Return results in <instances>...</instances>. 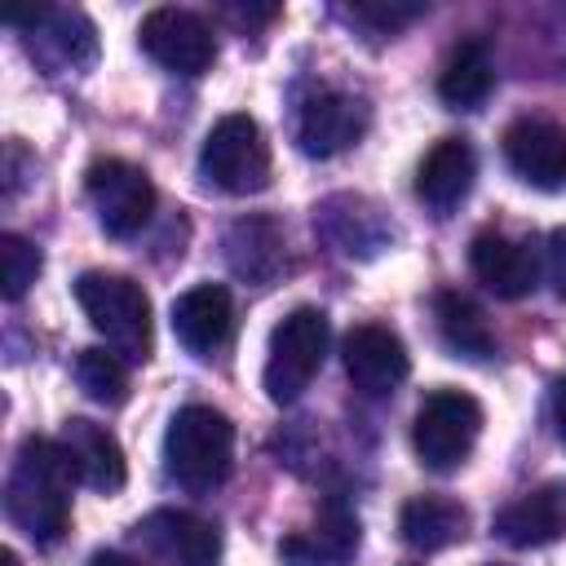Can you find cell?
<instances>
[{
    "instance_id": "603a6c76",
    "label": "cell",
    "mask_w": 566,
    "mask_h": 566,
    "mask_svg": "<svg viewBox=\"0 0 566 566\" xmlns=\"http://www.w3.org/2000/svg\"><path fill=\"white\" fill-rule=\"evenodd\" d=\"M318 226L323 234L345 252V256H371L380 252V243L389 239V226L380 221V212L367 203V199H349V195H336L318 208Z\"/></svg>"
},
{
    "instance_id": "7a4b0ae2",
    "label": "cell",
    "mask_w": 566,
    "mask_h": 566,
    "mask_svg": "<svg viewBox=\"0 0 566 566\" xmlns=\"http://www.w3.org/2000/svg\"><path fill=\"white\" fill-rule=\"evenodd\" d=\"M164 460L186 491H212L234 469V424L217 407L190 402L164 433Z\"/></svg>"
},
{
    "instance_id": "3957f363",
    "label": "cell",
    "mask_w": 566,
    "mask_h": 566,
    "mask_svg": "<svg viewBox=\"0 0 566 566\" xmlns=\"http://www.w3.org/2000/svg\"><path fill=\"white\" fill-rule=\"evenodd\" d=\"M75 301L115 354L137 363L150 354V296L142 292V283L106 270H84L75 279Z\"/></svg>"
},
{
    "instance_id": "30bf717a",
    "label": "cell",
    "mask_w": 566,
    "mask_h": 566,
    "mask_svg": "<svg viewBox=\"0 0 566 566\" xmlns=\"http://www.w3.org/2000/svg\"><path fill=\"white\" fill-rule=\"evenodd\" d=\"M371 124V111L363 97L340 88H314L296 111V146L310 159H332L349 150Z\"/></svg>"
},
{
    "instance_id": "44dd1931",
    "label": "cell",
    "mask_w": 566,
    "mask_h": 566,
    "mask_svg": "<svg viewBox=\"0 0 566 566\" xmlns=\"http://www.w3.org/2000/svg\"><path fill=\"white\" fill-rule=\"evenodd\" d=\"M279 553L292 566H340L358 553V517L345 509H327V513H318V522L310 531L283 539Z\"/></svg>"
},
{
    "instance_id": "ffe728a7",
    "label": "cell",
    "mask_w": 566,
    "mask_h": 566,
    "mask_svg": "<svg viewBox=\"0 0 566 566\" xmlns=\"http://www.w3.org/2000/svg\"><path fill=\"white\" fill-rule=\"evenodd\" d=\"M398 531H402V539L411 548L438 553V548H451L455 539L469 535V509L447 500V495H416V500L402 504Z\"/></svg>"
},
{
    "instance_id": "52a82bcc",
    "label": "cell",
    "mask_w": 566,
    "mask_h": 566,
    "mask_svg": "<svg viewBox=\"0 0 566 566\" xmlns=\"http://www.w3.org/2000/svg\"><path fill=\"white\" fill-rule=\"evenodd\" d=\"M84 190L97 212V226L111 239H133L155 212V186L128 159H93L84 172Z\"/></svg>"
},
{
    "instance_id": "2e32d148",
    "label": "cell",
    "mask_w": 566,
    "mask_h": 566,
    "mask_svg": "<svg viewBox=\"0 0 566 566\" xmlns=\"http://www.w3.org/2000/svg\"><path fill=\"white\" fill-rule=\"evenodd\" d=\"M57 442L66 447V455H71V464H75V473H80L84 486H93L102 495H115L124 486V478H128L124 451H119V442H115V433L106 424H93L84 416H71L62 424V438Z\"/></svg>"
},
{
    "instance_id": "9a60e30c",
    "label": "cell",
    "mask_w": 566,
    "mask_h": 566,
    "mask_svg": "<svg viewBox=\"0 0 566 566\" xmlns=\"http://www.w3.org/2000/svg\"><path fill=\"white\" fill-rule=\"evenodd\" d=\"M495 535L513 548H544L566 535V482H544L495 513Z\"/></svg>"
},
{
    "instance_id": "6da1fadb",
    "label": "cell",
    "mask_w": 566,
    "mask_h": 566,
    "mask_svg": "<svg viewBox=\"0 0 566 566\" xmlns=\"http://www.w3.org/2000/svg\"><path fill=\"white\" fill-rule=\"evenodd\" d=\"M75 464L53 438H22L13 469L4 478V513L35 544H53L71 522Z\"/></svg>"
},
{
    "instance_id": "7402d4cb",
    "label": "cell",
    "mask_w": 566,
    "mask_h": 566,
    "mask_svg": "<svg viewBox=\"0 0 566 566\" xmlns=\"http://www.w3.org/2000/svg\"><path fill=\"white\" fill-rule=\"evenodd\" d=\"M491 84H495V66H491V53L482 40H460L447 62H442V75H438V97L451 106V111H478L486 97H491Z\"/></svg>"
},
{
    "instance_id": "5b68a950",
    "label": "cell",
    "mask_w": 566,
    "mask_h": 566,
    "mask_svg": "<svg viewBox=\"0 0 566 566\" xmlns=\"http://www.w3.org/2000/svg\"><path fill=\"white\" fill-rule=\"evenodd\" d=\"M482 433V407L473 394L464 389H433L424 394L420 411H416V424H411V447L420 455L424 469H460L473 451Z\"/></svg>"
},
{
    "instance_id": "9c48e42d",
    "label": "cell",
    "mask_w": 566,
    "mask_h": 566,
    "mask_svg": "<svg viewBox=\"0 0 566 566\" xmlns=\"http://www.w3.org/2000/svg\"><path fill=\"white\" fill-rule=\"evenodd\" d=\"M137 40H142L146 57H155L159 66H168L177 75H203L217 62L212 27L190 9H172V4L150 9L137 27Z\"/></svg>"
},
{
    "instance_id": "484cf974",
    "label": "cell",
    "mask_w": 566,
    "mask_h": 566,
    "mask_svg": "<svg viewBox=\"0 0 566 566\" xmlns=\"http://www.w3.org/2000/svg\"><path fill=\"white\" fill-rule=\"evenodd\" d=\"M44 256L31 239L22 234H0V279H4V301H22L27 287L35 283Z\"/></svg>"
},
{
    "instance_id": "f1b7e54d",
    "label": "cell",
    "mask_w": 566,
    "mask_h": 566,
    "mask_svg": "<svg viewBox=\"0 0 566 566\" xmlns=\"http://www.w3.org/2000/svg\"><path fill=\"white\" fill-rule=\"evenodd\" d=\"M553 424H557V438L566 442V376L553 385Z\"/></svg>"
},
{
    "instance_id": "4316f807",
    "label": "cell",
    "mask_w": 566,
    "mask_h": 566,
    "mask_svg": "<svg viewBox=\"0 0 566 566\" xmlns=\"http://www.w3.org/2000/svg\"><path fill=\"white\" fill-rule=\"evenodd\" d=\"M349 13H354L358 22H371L376 31H398V27H407L411 18H420L424 4H371V0H358Z\"/></svg>"
},
{
    "instance_id": "f546056e",
    "label": "cell",
    "mask_w": 566,
    "mask_h": 566,
    "mask_svg": "<svg viewBox=\"0 0 566 566\" xmlns=\"http://www.w3.org/2000/svg\"><path fill=\"white\" fill-rule=\"evenodd\" d=\"M88 566H133L124 553H93V562Z\"/></svg>"
},
{
    "instance_id": "5bb4252c",
    "label": "cell",
    "mask_w": 566,
    "mask_h": 566,
    "mask_svg": "<svg viewBox=\"0 0 566 566\" xmlns=\"http://www.w3.org/2000/svg\"><path fill=\"white\" fill-rule=\"evenodd\" d=\"M230 332H234V301L221 283H195L172 301V336L190 354L212 358L230 340Z\"/></svg>"
},
{
    "instance_id": "4fadbf2b",
    "label": "cell",
    "mask_w": 566,
    "mask_h": 566,
    "mask_svg": "<svg viewBox=\"0 0 566 566\" xmlns=\"http://www.w3.org/2000/svg\"><path fill=\"white\" fill-rule=\"evenodd\" d=\"M469 265L473 274L504 301H517L535 287L539 279V252L526 239H513L504 230H482L469 243Z\"/></svg>"
},
{
    "instance_id": "8992f818",
    "label": "cell",
    "mask_w": 566,
    "mask_h": 566,
    "mask_svg": "<svg viewBox=\"0 0 566 566\" xmlns=\"http://www.w3.org/2000/svg\"><path fill=\"white\" fill-rule=\"evenodd\" d=\"M199 172L226 195H256L270 186V146L252 115H226L212 124L199 150Z\"/></svg>"
},
{
    "instance_id": "ac0fdd59",
    "label": "cell",
    "mask_w": 566,
    "mask_h": 566,
    "mask_svg": "<svg viewBox=\"0 0 566 566\" xmlns=\"http://www.w3.org/2000/svg\"><path fill=\"white\" fill-rule=\"evenodd\" d=\"M226 261L248 283H270L283 270V230L274 217H239L226 230Z\"/></svg>"
},
{
    "instance_id": "d4e9b609",
    "label": "cell",
    "mask_w": 566,
    "mask_h": 566,
    "mask_svg": "<svg viewBox=\"0 0 566 566\" xmlns=\"http://www.w3.org/2000/svg\"><path fill=\"white\" fill-rule=\"evenodd\" d=\"M75 380H80V389H84L93 402H102V407H119V402L128 398V371H124V363H119L111 349H80V358H75Z\"/></svg>"
},
{
    "instance_id": "e0dca14e",
    "label": "cell",
    "mask_w": 566,
    "mask_h": 566,
    "mask_svg": "<svg viewBox=\"0 0 566 566\" xmlns=\"http://www.w3.org/2000/svg\"><path fill=\"white\" fill-rule=\"evenodd\" d=\"M478 177V155L469 142L460 137H442L429 146V155L420 159V172H416V195L424 199V208H433L438 217H447L473 186Z\"/></svg>"
},
{
    "instance_id": "277c9868",
    "label": "cell",
    "mask_w": 566,
    "mask_h": 566,
    "mask_svg": "<svg viewBox=\"0 0 566 566\" xmlns=\"http://www.w3.org/2000/svg\"><path fill=\"white\" fill-rule=\"evenodd\" d=\"M327 336H332L327 314L314 305H296L270 332V354H265V376H261L270 402L287 407L310 389V380L318 376V367L327 358Z\"/></svg>"
},
{
    "instance_id": "8fae6325",
    "label": "cell",
    "mask_w": 566,
    "mask_h": 566,
    "mask_svg": "<svg viewBox=\"0 0 566 566\" xmlns=\"http://www.w3.org/2000/svg\"><path fill=\"white\" fill-rule=\"evenodd\" d=\"M340 358H345L349 385H354L358 394H367V398L394 394V389L407 380V371H411L407 345H402L389 327H380V323H358V327H349V336H345V345H340Z\"/></svg>"
},
{
    "instance_id": "4dcf8cb0",
    "label": "cell",
    "mask_w": 566,
    "mask_h": 566,
    "mask_svg": "<svg viewBox=\"0 0 566 566\" xmlns=\"http://www.w3.org/2000/svg\"><path fill=\"white\" fill-rule=\"evenodd\" d=\"M0 566H18V553H9V548H4V553H0Z\"/></svg>"
},
{
    "instance_id": "ba28073f",
    "label": "cell",
    "mask_w": 566,
    "mask_h": 566,
    "mask_svg": "<svg viewBox=\"0 0 566 566\" xmlns=\"http://www.w3.org/2000/svg\"><path fill=\"white\" fill-rule=\"evenodd\" d=\"M133 539L150 566H217L221 531L186 509H155L133 526Z\"/></svg>"
},
{
    "instance_id": "d6986e66",
    "label": "cell",
    "mask_w": 566,
    "mask_h": 566,
    "mask_svg": "<svg viewBox=\"0 0 566 566\" xmlns=\"http://www.w3.org/2000/svg\"><path fill=\"white\" fill-rule=\"evenodd\" d=\"M13 27H27L31 49L35 44H53L57 49V66H88L97 53V35L93 22L80 9H31V13H9Z\"/></svg>"
},
{
    "instance_id": "83f0119b",
    "label": "cell",
    "mask_w": 566,
    "mask_h": 566,
    "mask_svg": "<svg viewBox=\"0 0 566 566\" xmlns=\"http://www.w3.org/2000/svg\"><path fill=\"white\" fill-rule=\"evenodd\" d=\"M544 274H548V283H553V292L566 301V226L553 230L548 243H544Z\"/></svg>"
},
{
    "instance_id": "7c38bea8",
    "label": "cell",
    "mask_w": 566,
    "mask_h": 566,
    "mask_svg": "<svg viewBox=\"0 0 566 566\" xmlns=\"http://www.w3.org/2000/svg\"><path fill=\"white\" fill-rule=\"evenodd\" d=\"M504 159L522 181L539 190H557L566 186V128L535 115L513 119L504 128Z\"/></svg>"
},
{
    "instance_id": "cb8c5ba5",
    "label": "cell",
    "mask_w": 566,
    "mask_h": 566,
    "mask_svg": "<svg viewBox=\"0 0 566 566\" xmlns=\"http://www.w3.org/2000/svg\"><path fill=\"white\" fill-rule=\"evenodd\" d=\"M433 314H438V332L442 340L464 354V358H491L495 354V336L486 314L464 296V292H438L433 296Z\"/></svg>"
}]
</instances>
